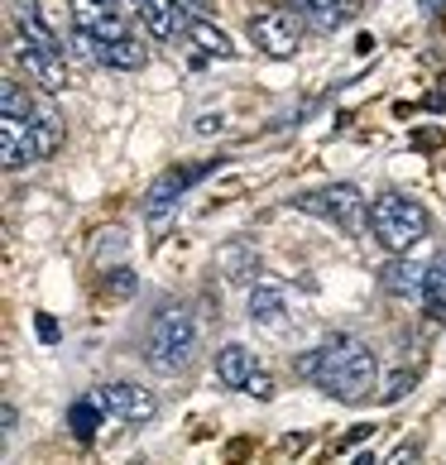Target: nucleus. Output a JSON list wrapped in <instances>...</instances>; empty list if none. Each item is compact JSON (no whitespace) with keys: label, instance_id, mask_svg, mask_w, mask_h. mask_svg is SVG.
Instances as JSON below:
<instances>
[{"label":"nucleus","instance_id":"1","mask_svg":"<svg viewBox=\"0 0 446 465\" xmlns=\"http://www.w3.org/2000/svg\"><path fill=\"white\" fill-rule=\"evenodd\" d=\"M298 374L312 379L317 389L336 393L341 403H360L380 384V360H374V351L360 336H332L327 346L307 351L298 360Z\"/></svg>","mask_w":446,"mask_h":465},{"label":"nucleus","instance_id":"2","mask_svg":"<svg viewBox=\"0 0 446 465\" xmlns=\"http://www.w3.org/2000/svg\"><path fill=\"white\" fill-rule=\"evenodd\" d=\"M197 355V322L187 307H164L144 331V360L154 374H183Z\"/></svg>","mask_w":446,"mask_h":465},{"label":"nucleus","instance_id":"3","mask_svg":"<svg viewBox=\"0 0 446 465\" xmlns=\"http://www.w3.org/2000/svg\"><path fill=\"white\" fill-rule=\"evenodd\" d=\"M427 226H432V221H427V206L403 197V193H384L370 206V235L380 240L389 254H408L427 235Z\"/></svg>","mask_w":446,"mask_h":465},{"label":"nucleus","instance_id":"4","mask_svg":"<svg viewBox=\"0 0 446 465\" xmlns=\"http://www.w3.org/2000/svg\"><path fill=\"white\" fill-rule=\"evenodd\" d=\"M212 159H202V163H187V168H168V173H159L149 183V193H144V216L154 221V226H164L168 216H173V206H178V197L187 193L193 183H202L212 173Z\"/></svg>","mask_w":446,"mask_h":465},{"label":"nucleus","instance_id":"5","mask_svg":"<svg viewBox=\"0 0 446 465\" xmlns=\"http://www.w3.org/2000/svg\"><path fill=\"white\" fill-rule=\"evenodd\" d=\"M298 206L322 216V221H332V226H341V231H360V221H365V197H360V187H351V183L307 193V197H298Z\"/></svg>","mask_w":446,"mask_h":465},{"label":"nucleus","instance_id":"6","mask_svg":"<svg viewBox=\"0 0 446 465\" xmlns=\"http://www.w3.org/2000/svg\"><path fill=\"white\" fill-rule=\"evenodd\" d=\"M250 39H254V48H264L269 58H293L298 44H302V25H298V15H288V10H260L250 20Z\"/></svg>","mask_w":446,"mask_h":465},{"label":"nucleus","instance_id":"7","mask_svg":"<svg viewBox=\"0 0 446 465\" xmlns=\"http://www.w3.org/2000/svg\"><path fill=\"white\" fill-rule=\"evenodd\" d=\"M73 25H77V34H87V39H96V44L130 39L120 0H73Z\"/></svg>","mask_w":446,"mask_h":465},{"label":"nucleus","instance_id":"8","mask_svg":"<svg viewBox=\"0 0 446 465\" xmlns=\"http://www.w3.org/2000/svg\"><path fill=\"white\" fill-rule=\"evenodd\" d=\"M96 399H101V408L115 412V418L130 422V427L159 418V399H154L149 389H140V384H106V389L96 393Z\"/></svg>","mask_w":446,"mask_h":465},{"label":"nucleus","instance_id":"9","mask_svg":"<svg viewBox=\"0 0 446 465\" xmlns=\"http://www.w3.org/2000/svg\"><path fill=\"white\" fill-rule=\"evenodd\" d=\"M15 58L25 63V73H29L34 87H44V92H63V87H67L63 54H48V48H39V44L20 39V44H15Z\"/></svg>","mask_w":446,"mask_h":465},{"label":"nucleus","instance_id":"10","mask_svg":"<svg viewBox=\"0 0 446 465\" xmlns=\"http://www.w3.org/2000/svg\"><path fill=\"white\" fill-rule=\"evenodd\" d=\"M0 159H5L10 173H20V168H29L34 159H39V149H34V125H29V120L0 115Z\"/></svg>","mask_w":446,"mask_h":465},{"label":"nucleus","instance_id":"11","mask_svg":"<svg viewBox=\"0 0 446 465\" xmlns=\"http://www.w3.org/2000/svg\"><path fill=\"white\" fill-rule=\"evenodd\" d=\"M10 20H15V29H20V39L48 48V54H63V39L54 34V25L44 20L39 0H10Z\"/></svg>","mask_w":446,"mask_h":465},{"label":"nucleus","instance_id":"12","mask_svg":"<svg viewBox=\"0 0 446 465\" xmlns=\"http://www.w3.org/2000/svg\"><path fill=\"white\" fill-rule=\"evenodd\" d=\"M134 10H140V20L149 25L154 39H178V34H187L178 0H134Z\"/></svg>","mask_w":446,"mask_h":465},{"label":"nucleus","instance_id":"13","mask_svg":"<svg viewBox=\"0 0 446 465\" xmlns=\"http://www.w3.org/2000/svg\"><path fill=\"white\" fill-rule=\"evenodd\" d=\"M422 279H427V269H418L408 254H393V260L380 269V288L389 292V298H413V292H422Z\"/></svg>","mask_w":446,"mask_h":465},{"label":"nucleus","instance_id":"14","mask_svg":"<svg viewBox=\"0 0 446 465\" xmlns=\"http://www.w3.org/2000/svg\"><path fill=\"white\" fill-rule=\"evenodd\" d=\"M216 374H221V384L226 389H250V379L260 374V365H254V355L245 351V346H221L216 351Z\"/></svg>","mask_w":446,"mask_h":465},{"label":"nucleus","instance_id":"15","mask_svg":"<svg viewBox=\"0 0 446 465\" xmlns=\"http://www.w3.org/2000/svg\"><path fill=\"white\" fill-rule=\"evenodd\" d=\"M283 317H288L283 292H273V288H254L250 292V322H260L264 331H283Z\"/></svg>","mask_w":446,"mask_h":465},{"label":"nucleus","instance_id":"16","mask_svg":"<svg viewBox=\"0 0 446 465\" xmlns=\"http://www.w3.org/2000/svg\"><path fill=\"white\" fill-rule=\"evenodd\" d=\"M422 302H427V312L441 317L446 322V250L437 254L432 264H427V279H422Z\"/></svg>","mask_w":446,"mask_h":465},{"label":"nucleus","instance_id":"17","mask_svg":"<svg viewBox=\"0 0 446 465\" xmlns=\"http://www.w3.org/2000/svg\"><path fill=\"white\" fill-rule=\"evenodd\" d=\"M187 39H193L202 54H216V58H231L235 48H231V39L221 34L212 20H187Z\"/></svg>","mask_w":446,"mask_h":465},{"label":"nucleus","instance_id":"18","mask_svg":"<svg viewBox=\"0 0 446 465\" xmlns=\"http://www.w3.org/2000/svg\"><path fill=\"white\" fill-rule=\"evenodd\" d=\"M0 115H10V120H34V115H39V111H34V101H29V92L15 77L0 82Z\"/></svg>","mask_w":446,"mask_h":465},{"label":"nucleus","instance_id":"19","mask_svg":"<svg viewBox=\"0 0 446 465\" xmlns=\"http://www.w3.org/2000/svg\"><path fill=\"white\" fill-rule=\"evenodd\" d=\"M293 5L312 20L322 34H332V29H341V20H346V10H341V0H293Z\"/></svg>","mask_w":446,"mask_h":465},{"label":"nucleus","instance_id":"20","mask_svg":"<svg viewBox=\"0 0 446 465\" xmlns=\"http://www.w3.org/2000/svg\"><path fill=\"white\" fill-rule=\"evenodd\" d=\"M101 399H82V403H73L67 408V422H73V432L82 437V441H92L96 432H101Z\"/></svg>","mask_w":446,"mask_h":465},{"label":"nucleus","instance_id":"21","mask_svg":"<svg viewBox=\"0 0 446 465\" xmlns=\"http://www.w3.org/2000/svg\"><path fill=\"white\" fill-rule=\"evenodd\" d=\"M34 125V149H39V159H48V153H58V144H63V125H58V115H48V111H39L29 120Z\"/></svg>","mask_w":446,"mask_h":465},{"label":"nucleus","instance_id":"22","mask_svg":"<svg viewBox=\"0 0 446 465\" xmlns=\"http://www.w3.org/2000/svg\"><path fill=\"white\" fill-rule=\"evenodd\" d=\"M178 10H187L193 20H212V15H216V0H178Z\"/></svg>","mask_w":446,"mask_h":465},{"label":"nucleus","instance_id":"23","mask_svg":"<svg viewBox=\"0 0 446 465\" xmlns=\"http://www.w3.org/2000/svg\"><path fill=\"white\" fill-rule=\"evenodd\" d=\"M408 384H413V374H393L389 384H384V393H380V399H384V403H393V399H403V389H408Z\"/></svg>","mask_w":446,"mask_h":465},{"label":"nucleus","instance_id":"24","mask_svg":"<svg viewBox=\"0 0 446 465\" xmlns=\"http://www.w3.org/2000/svg\"><path fill=\"white\" fill-rule=\"evenodd\" d=\"M250 393H254V399H269V393H273V384H269V374H264V370L250 379Z\"/></svg>","mask_w":446,"mask_h":465},{"label":"nucleus","instance_id":"25","mask_svg":"<svg viewBox=\"0 0 446 465\" xmlns=\"http://www.w3.org/2000/svg\"><path fill=\"white\" fill-rule=\"evenodd\" d=\"M111 292H130V273H125V269L111 273Z\"/></svg>","mask_w":446,"mask_h":465},{"label":"nucleus","instance_id":"26","mask_svg":"<svg viewBox=\"0 0 446 465\" xmlns=\"http://www.w3.org/2000/svg\"><path fill=\"white\" fill-rule=\"evenodd\" d=\"M202 134H212V130H221V115H202V125H197Z\"/></svg>","mask_w":446,"mask_h":465},{"label":"nucleus","instance_id":"27","mask_svg":"<svg viewBox=\"0 0 446 465\" xmlns=\"http://www.w3.org/2000/svg\"><path fill=\"white\" fill-rule=\"evenodd\" d=\"M355 465H374V456H360V460H355Z\"/></svg>","mask_w":446,"mask_h":465}]
</instances>
